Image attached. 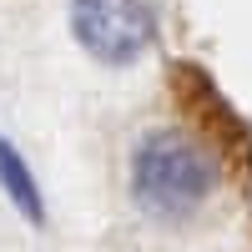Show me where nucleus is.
Returning <instances> with one entry per match:
<instances>
[{
    "label": "nucleus",
    "instance_id": "obj_1",
    "mask_svg": "<svg viewBox=\"0 0 252 252\" xmlns=\"http://www.w3.org/2000/svg\"><path fill=\"white\" fill-rule=\"evenodd\" d=\"M217 182H222V166L212 146L177 131V126L146 131L131 157V197L146 217H161V222L192 217L217 192Z\"/></svg>",
    "mask_w": 252,
    "mask_h": 252
},
{
    "label": "nucleus",
    "instance_id": "obj_2",
    "mask_svg": "<svg viewBox=\"0 0 252 252\" xmlns=\"http://www.w3.org/2000/svg\"><path fill=\"white\" fill-rule=\"evenodd\" d=\"M71 31L96 61L126 66L157 35V20L146 0H71Z\"/></svg>",
    "mask_w": 252,
    "mask_h": 252
},
{
    "label": "nucleus",
    "instance_id": "obj_3",
    "mask_svg": "<svg viewBox=\"0 0 252 252\" xmlns=\"http://www.w3.org/2000/svg\"><path fill=\"white\" fill-rule=\"evenodd\" d=\"M0 192H5L10 202H15V212L26 217V222H46V202H40V187H35V177H31V166L20 161V152L0 136Z\"/></svg>",
    "mask_w": 252,
    "mask_h": 252
}]
</instances>
